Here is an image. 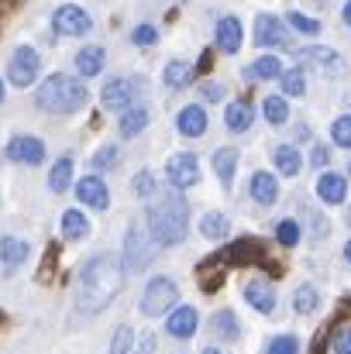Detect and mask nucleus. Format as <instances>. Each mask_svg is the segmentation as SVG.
<instances>
[{"label": "nucleus", "instance_id": "obj_1", "mask_svg": "<svg viewBox=\"0 0 351 354\" xmlns=\"http://www.w3.org/2000/svg\"><path fill=\"white\" fill-rule=\"evenodd\" d=\"M120 282H124V265L120 258L104 251V254H93L83 268H80V282H76V310L83 317H93L100 310H107L114 303V296L120 292Z\"/></svg>", "mask_w": 351, "mask_h": 354}, {"label": "nucleus", "instance_id": "obj_2", "mask_svg": "<svg viewBox=\"0 0 351 354\" xmlns=\"http://www.w3.org/2000/svg\"><path fill=\"white\" fill-rule=\"evenodd\" d=\"M145 221H148V234H152L155 244L172 248V244H179V241L186 237L190 207H186V200H183V196L176 193V186H172V189H165V193H152V207H148Z\"/></svg>", "mask_w": 351, "mask_h": 354}, {"label": "nucleus", "instance_id": "obj_3", "mask_svg": "<svg viewBox=\"0 0 351 354\" xmlns=\"http://www.w3.org/2000/svg\"><path fill=\"white\" fill-rule=\"evenodd\" d=\"M87 100H90L87 86H83L80 80L66 76V73H55V76H48V80L38 86V97H35L38 111H48V114H59V118H66V114H76V111H80Z\"/></svg>", "mask_w": 351, "mask_h": 354}, {"label": "nucleus", "instance_id": "obj_4", "mask_svg": "<svg viewBox=\"0 0 351 354\" xmlns=\"http://www.w3.org/2000/svg\"><path fill=\"white\" fill-rule=\"evenodd\" d=\"M152 258H155V241L134 221L127 227V234H124V258H120V265H124L127 275H134V272H145L152 265Z\"/></svg>", "mask_w": 351, "mask_h": 354}, {"label": "nucleus", "instance_id": "obj_5", "mask_svg": "<svg viewBox=\"0 0 351 354\" xmlns=\"http://www.w3.org/2000/svg\"><path fill=\"white\" fill-rule=\"evenodd\" d=\"M176 299H179L176 282H172L169 275H155V279L145 286V292H141V313H145V317H162V313H169V310L176 306Z\"/></svg>", "mask_w": 351, "mask_h": 354}, {"label": "nucleus", "instance_id": "obj_6", "mask_svg": "<svg viewBox=\"0 0 351 354\" xmlns=\"http://www.w3.org/2000/svg\"><path fill=\"white\" fill-rule=\"evenodd\" d=\"M293 59H296L300 66H314L317 73H324V76H331V80L345 76V69H348L345 55L334 52V48H327V45H307V48H296Z\"/></svg>", "mask_w": 351, "mask_h": 354}, {"label": "nucleus", "instance_id": "obj_7", "mask_svg": "<svg viewBox=\"0 0 351 354\" xmlns=\"http://www.w3.org/2000/svg\"><path fill=\"white\" fill-rule=\"evenodd\" d=\"M141 90H145V80H138V76H120V80H111L104 90H100V104L107 107V111H117V114H124L127 107H134V100L141 97Z\"/></svg>", "mask_w": 351, "mask_h": 354}, {"label": "nucleus", "instance_id": "obj_8", "mask_svg": "<svg viewBox=\"0 0 351 354\" xmlns=\"http://www.w3.org/2000/svg\"><path fill=\"white\" fill-rule=\"evenodd\" d=\"M38 69H42V59H38V52H35L31 45H21V48L10 55L7 80H10L17 90H24V86H31V83L38 80Z\"/></svg>", "mask_w": 351, "mask_h": 354}, {"label": "nucleus", "instance_id": "obj_9", "mask_svg": "<svg viewBox=\"0 0 351 354\" xmlns=\"http://www.w3.org/2000/svg\"><path fill=\"white\" fill-rule=\"evenodd\" d=\"M52 28H55V35L80 38V35H87V31L93 28V21H90V14H87L83 7H76V3H62V7L52 14Z\"/></svg>", "mask_w": 351, "mask_h": 354}, {"label": "nucleus", "instance_id": "obj_10", "mask_svg": "<svg viewBox=\"0 0 351 354\" xmlns=\"http://www.w3.org/2000/svg\"><path fill=\"white\" fill-rule=\"evenodd\" d=\"M165 179H169V186H176V189H186V186L200 183V162H197V155H193V151L172 155V158L165 162Z\"/></svg>", "mask_w": 351, "mask_h": 354}, {"label": "nucleus", "instance_id": "obj_11", "mask_svg": "<svg viewBox=\"0 0 351 354\" xmlns=\"http://www.w3.org/2000/svg\"><path fill=\"white\" fill-rule=\"evenodd\" d=\"M255 45H262V48H289L293 41H289V35H286V28H282V21L276 14H258Z\"/></svg>", "mask_w": 351, "mask_h": 354}, {"label": "nucleus", "instance_id": "obj_12", "mask_svg": "<svg viewBox=\"0 0 351 354\" xmlns=\"http://www.w3.org/2000/svg\"><path fill=\"white\" fill-rule=\"evenodd\" d=\"M7 158L24 162V165H38V162H45V145L31 134H17L7 141Z\"/></svg>", "mask_w": 351, "mask_h": 354}, {"label": "nucleus", "instance_id": "obj_13", "mask_svg": "<svg viewBox=\"0 0 351 354\" xmlns=\"http://www.w3.org/2000/svg\"><path fill=\"white\" fill-rule=\"evenodd\" d=\"M76 196H80V203H87V207H93V210H107V207H111V189H107V183H104L100 176L80 179V183H76Z\"/></svg>", "mask_w": 351, "mask_h": 354}, {"label": "nucleus", "instance_id": "obj_14", "mask_svg": "<svg viewBox=\"0 0 351 354\" xmlns=\"http://www.w3.org/2000/svg\"><path fill=\"white\" fill-rule=\"evenodd\" d=\"M197 324H200V317H197L193 306H172V310H169V320H165L169 334H172V337H183V341L197 334Z\"/></svg>", "mask_w": 351, "mask_h": 354}, {"label": "nucleus", "instance_id": "obj_15", "mask_svg": "<svg viewBox=\"0 0 351 354\" xmlns=\"http://www.w3.org/2000/svg\"><path fill=\"white\" fill-rule=\"evenodd\" d=\"M28 254H31L28 241H21V237H0V261H3V272H17V268L28 261Z\"/></svg>", "mask_w": 351, "mask_h": 354}, {"label": "nucleus", "instance_id": "obj_16", "mask_svg": "<svg viewBox=\"0 0 351 354\" xmlns=\"http://www.w3.org/2000/svg\"><path fill=\"white\" fill-rule=\"evenodd\" d=\"M251 200L258 207H272L279 200V179L272 172H255L251 176Z\"/></svg>", "mask_w": 351, "mask_h": 354}, {"label": "nucleus", "instance_id": "obj_17", "mask_svg": "<svg viewBox=\"0 0 351 354\" xmlns=\"http://www.w3.org/2000/svg\"><path fill=\"white\" fill-rule=\"evenodd\" d=\"M317 196H321L324 203H345V196H348V179L338 176V172H324V176L317 179Z\"/></svg>", "mask_w": 351, "mask_h": 354}, {"label": "nucleus", "instance_id": "obj_18", "mask_svg": "<svg viewBox=\"0 0 351 354\" xmlns=\"http://www.w3.org/2000/svg\"><path fill=\"white\" fill-rule=\"evenodd\" d=\"M244 299L258 310V313H272L276 310V289H272V282H248L244 286Z\"/></svg>", "mask_w": 351, "mask_h": 354}, {"label": "nucleus", "instance_id": "obj_19", "mask_svg": "<svg viewBox=\"0 0 351 354\" xmlns=\"http://www.w3.org/2000/svg\"><path fill=\"white\" fill-rule=\"evenodd\" d=\"M104 62H107V52L100 48V45H87V48H80V55H76V73L80 76H100V69H104Z\"/></svg>", "mask_w": 351, "mask_h": 354}, {"label": "nucleus", "instance_id": "obj_20", "mask_svg": "<svg viewBox=\"0 0 351 354\" xmlns=\"http://www.w3.org/2000/svg\"><path fill=\"white\" fill-rule=\"evenodd\" d=\"M217 48L234 55L241 48V21L237 17H221L217 21Z\"/></svg>", "mask_w": 351, "mask_h": 354}, {"label": "nucleus", "instance_id": "obj_21", "mask_svg": "<svg viewBox=\"0 0 351 354\" xmlns=\"http://www.w3.org/2000/svg\"><path fill=\"white\" fill-rule=\"evenodd\" d=\"M176 127H179V134H186V138H200V134L207 131L204 107H183L179 118H176Z\"/></svg>", "mask_w": 351, "mask_h": 354}, {"label": "nucleus", "instance_id": "obj_22", "mask_svg": "<svg viewBox=\"0 0 351 354\" xmlns=\"http://www.w3.org/2000/svg\"><path fill=\"white\" fill-rule=\"evenodd\" d=\"M272 158H276V169H279L282 176H289V179L303 169V155H300L296 145H279V148L272 151Z\"/></svg>", "mask_w": 351, "mask_h": 354}, {"label": "nucleus", "instance_id": "obj_23", "mask_svg": "<svg viewBox=\"0 0 351 354\" xmlns=\"http://www.w3.org/2000/svg\"><path fill=\"white\" fill-rule=\"evenodd\" d=\"M148 127V111L145 107H127L124 114H120V124H117V131H120V138H138L141 131Z\"/></svg>", "mask_w": 351, "mask_h": 354}, {"label": "nucleus", "instance_id": "obj_24", "mask_svg": "<svg viewBox=\"0 0 351 354\" xmlns=\"http://www.w3.org/2000/svg\"><path fill=\"white\" fill-rule=\"evenodd\" d=\"M69 186H73V155H62L52 165V172H48V189L52 193H66Z\"/></svg>", "mask_w": 351, "mask_h": 354}, {"label": "nucleus", "instance_id": "obj_25", "mask_svg": "<svg viewBox=\"0 0 351 354\" xmlns=\"http://www.w3.org/2000/svg\"><path fill=\"white\" fill-rule=\"evenodd\" d=\"M210 334H217L221 341H237L241 324H237V317H234L231 310H221V313L210 317Z\"/></svg>", "mask_w": 351, "mask_h": 354}, {"label": "nucleus", "instance_id": "obj_26", "mask_svg": "<svg viewBox=\"0 0 351 354\" xmlns=\"http://www.w3.org/2000/svg\"><path fill=\"white\" fill-rule=\"evenodd\" d=\"M251 118H255V111H251V104H244V100H237V104H231V107L224 111V124H228V131H234V134L248 131V127H251Z\"/></svg>", "mask_w": 351, "mask_h": 354}, {"label": "nucleus", "instance_id": "obj_27", "mask_svg": "<svg viewBox=\"0 0 351 354\" xmlns=\"http://www.w3.org/2000/svg\"><path fill=\"white\" fill-rule=\"evenodd\" d=\"M248 76L251 80H279L282 76V62L276 55H262V59H255L248 66Z\"/></svg>", "mask_w": 351, "mask_h": 354}, {"label": "nucleus", "instance_id": "obj_28", "mask_svg": "<svg viewBox=\"0 0 351 354\" xmlns=\"http://www.w3.org/2000/svg\"><path fill=\"white\" fill-rule=\"evenodd\" d=\"M62 234L69 237V241H83V237L90 234L87 217H83L80 210H66V214H62Z\"/></svg>", "mask_w": 351, "mask_h": 354}, {"label": "nucleus", "instance_id": "obj_29", "mask_svg": "<svg viewBox=\"0 0 351 354\" xmlns=\"http://www.w3.org/2000/svg\"><path fill=\"white\" fill-rule=\"evenodd\" d=\"M200 234L207 237V241H221V237L228 234V217L217 214V210L204 214V217H200Z\"/></svg>", "mask_w": 351, "mask_h": 354}, {"label": "nucleus", "instance_id": "obj_30", "mask_svg": "<svg viewBox=\"0 0 351 354\" xmlns=\"http://www.w3.org/2000/svg\"><path fill=\"white\" fill-rule=\"evenodd\" d=\"M162 80L169 83V86H186L190 80H193V66L190 62H183V59H172L169 66H165V73H162Z\"/></svg>", "mask_w": 351, "mask_h": 354}, {"label": "nucleus", "instance_id": "obj_31", "mask_svg": "<svg viewBox=\"0 0 351 354\" xmlns=\"http://www.w3.org/2000/svg\"><path fill=\"white\" fill-rule=\"evenodd\" d=\"M262 114H265V120H269V124L282 127V124L289 120V104H286V97H265Z\"/></svg>", "mask_w": 351, "mask_h": 354}, {"label": "nucleus", "instance_id": "obj_32", "mask_svg": "<svg viewBox=\"0 0 351 354\" xmlns=\"http://www.w3.org/2000/svg\"><path fill=\"white\" fill-rule=\"evenodd\" d=\"M214 169H217L221 183H224V186H231L234 169H237V151H234V148H221V151L214 155Z\"/></svg>", "mask_w": 351, "mask_h": 354}, {"label": "nucleus", "instance_id": "obj_33", "mask_svg": "<svg viewBox=\"0 0 351 354\" xmlns=\"http://www.w3.org/2000/svg\"><path fill=\"white\" fill-rule=\"evenodd\" d=\"M317 306H321V292H317L314 286H300V289L293 292V310H296V313L307 317V313H314Z\"/></svg>", "mask_w": 351, "mask_h": 354}, {"label": "nucleus", "instance_id": "obj_34", "mask_svg": "<svg viewBox=\"0 0 351 354\" xmlns=\"http://www.w3.org/2000/svg\"><path fill=\"white\" fill-rule=\"evenodd\" d=\"M279 80H282V97H303L307 93V83H303L300 69H286Z\"/></svg>", "mask_w": 351, "mask_h": 354}, {"label": "nucleus", "instance_id": "obj_35", "mask_svg": "<svg viewBox=\"0 0 351 354\" xmlns=\"http://www.w3.org/2000/svg\"><path fill=\"white\" fill-rule=\"evenodd\" d=\"M134 351V330L127 324H120L114 330V341H111V354H131Z\"/></svg>", "mask_w": 351, "mask_h": 354}, {"label": "nucleus", "instance_id": "obj_36", "mask_svg": "<svg viewBox=\"0 0 351 354\" xmlns=\"http://www.w3.org/2000/svg\"><path fill=\"white\" fill-rule=\"evenodd\" d=\"M300 224L296 221H279V227H276V237H279V244H286V248H296L300 244Z\"/></svg>", "mask_w": 351, "mask_h": 354}, {"label": "nucleus", "instance_id": "obj_37", "mask_svg": "<svg viewBox=\"0 0 351 354\" xmlns=\"http://www.w3.org/2000/svg\"><path fill=\"white\" fill-rule=\"evenodd\" d=\"M231 258L237 261V265H251L255 258H262V251H258L255 241H241V244H234L231 248Z\"/></svg>", "mask_w": 351, "mask_h": 354}, {"label": "nucleus", "instance_id": "obj_38", "mask_svg": "<svg viewBox=\"0 0 351 354\" xmlns=\"http://www.w3.org/2000/svg\"><path fill=\"white\" fill-rule=\"evenodd\" d=\"M117 162H120V151H117V145H104V148L93 155V169H100V172L114 169Z\"/></svg>", "mask_w": 351, "mask_h": 354}, {"label": "nucleus", "instance_id": "obj_39", "mask_svg": "<svg viewBox=\"0 0 351 354\" xmlns=\"http://www.w3.org/2000/svg\"><path fill=\"white\" fill-rule=\"evenodd\" d=\"M331 138H334V145L351 148V114H345V118H338L331 124Z\"/></svg>", "mask_w": 351, "mask_h": 354}, {"label": "nucleus", "instance_id": "obj_40", "mask_svg": "<svg viewBox=\"0 0 351 354\" xmlns=\"http://www.w3.org/2000/svg\"><path fill=\"white\" fill-rule=\"evenodd\" d=\"M286 21H289L300 35H317V31H321V21H314V17H307V14H300V10H293Z\"/></svg>", "mask_w": 351, "mask_h": 354}, {"label": "nucleus", "instance_id": "obj_41", "mask_svg": "<svg viewBox=\"0 0 351 354\" xmlns=\"http://www.w3.org/2000/svg\"><path fill=\"white\" fill-rule=\"evenodd\" d=\"M265 354H300V341L296 337H276V341H269V348H265Z\"/></svg>", "mask_w": 351, "mask_h": 354}, {"label": "nucleus", "instance_id": "obj_42", "mask_svg": "<svg viewBox=\"0 0 351 354\" xmlns=\"http://www.w3.org/2000/svg\"><path fill=\"white\" fill-rule=\"evenodd\" d=\"M131 189H134V196H152V193H155V176H152L148 169L138 172L134 183H131Z\"/></svg>", "mask_w": 351, "mask_h": 354}, {"label": "nucleus", "instance_id": "obj_43", "mask_svg": "<svg viewBox=\"0 0 351 354\" xmlns=\"http://www.w3.org/2000/svg\"><path fill=\"white\" fill-rule=\"evenodd\" d=\"M131 41H134V45H155V41H159L155 24H138V28L131 31Z\"/></svg>", "mask_w": 351, "mask_h": 354}, {"label": "nucleus", "instance_id": "obj_44", "mask_svg": "<svg viewBox=\"0 0 351 354\" xmlns=\"http://www.w3.org/2000/svg\"><path fill=\"white\" fill-rule=\"evenodd\" d=\"M331 344H334V354H351V327H341Z\"/></svg>", "mask_w": 351, "mask_h": 354}, {"label": "nucleus", "instance_id": "obj_45", "mask_svg": "<svg viewBox=\"0 0 351 354\" xmlns=\"http://www.w3.org/2000/svg\"><path fill=\"white\" fill-rule=\"evenodd\" d=\"M200 97L210 100V104H217V100L224 97V86H221V83H204V86H200Z\"/></svg>", "mask_w": 351, "mask_h": 354}, {"label": "nucleus", "instance_id": "obj_46", "mask_svg": "<svg viewBox=\"0 0 351 354\" xmlns=\"http://www.w3.org/2000/svg\"><path fill=\"white\" fill-rule=\"evenodd\" d=\"M327 162H331V151H327L324 145H317V148L310 151V165H314V169H324Z\"/></svg>", "mask_w": 351, "mask_h": 354}, {"label": "nucleus", "instance_id": "obj_47", "mask_svg": "<svg viewBox=\"0 0 351 354\" xmlns=\"http://www.w3.org/2000/svg\"><path fill=\"white\" fill-rule=\"evenodd\" d=\"M155 344H159V341H155V334H148V337L141 341V351L138 354H155Z\"/></svg>", "mask_w": 351, "mask_h": 354}, {"label": "nucleus", "instance_id": "obj_48", "mask_svg": "<svg viewBox=\"0 0 351 354\" xmlns=\"http://www.w3.org/2000/svg\"><path fill=\"white\" fill-rule=\"evenodd\" d=\"M341 17H345V24H351V0L345 3V10H341Z\"/></svg>", "mask_w": 351, "mask_h": 354}, {"label": "nucleus", "instance_id": "obj_49", "mask_svg": "<svg viewBox=\"0 0 351 354\" xmlns=\"http://www.w3.org/2000/svg\"><path fill=\"white\" fill-rule=\"evenodd\" d=\"M345 261H348V265H351V241H348V244H345Z\"/></svg>", "mask_w": 351, "mask_h": 354}, {"label": "nucleus", "instance_id": "obj_50", "mask_svg": "<svg viewBox=\"0 0 351 354\" xmlns=\"http://www.w3.org/2000/svg\"><path fill=\"white\" fill-rule=\"evenodd\" d=\"M204 354H224L221 348H204Z\"/></svg>", "mask_w": 351, "mask_h": 354}, {"label": "nucleus", "instance_id": "obj_51", "mask_svg": "<svg viewBox=\"0 0 351 354\" xmlns=\"http://www.w3.org/2000/svg\"><path fill=\"white\" fill-rule=\"evenodd\" d=\"M0 104H3V83H0Z\"/></svg>", "mask_w": 351, "mask_h": 354}, {"label": "nucleus", "instance_id": "obj_52", "mask_svg": "<svg viewBox=\"0 0 351 354\" xmlns=\"http://www.w3.org/2000/svg\"><path fill=\"white\" fill-rule=\"evenodd\" d=\"M348 176H351V162H348Z\"/></svg>", "mask_w": 351, "mask_h": 354}, {"label": "nucleus", "instance_id": "obj_53", "mask_svg": "<svg viewBox=\"0 0 351 354\" xmlns=\"http://www.w3.org/2000/svg\"><path fill=\"white\" fill-rule=\"evenodd\" d=\"M131 354H134V351H131Z\"/></svg>", "mask_w": 351, "mask_h": 354}]
</instances>
